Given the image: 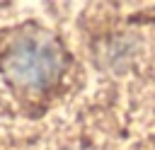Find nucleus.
Instances as JSON below:
<instances>
[{
  "instance_id": "1",
  "label": "nucleus",
  "mask_w": 155,
  "mask_h": 150,
  "mask_svg": "<svg viewBox=\"0 0 155 150\" xmlns=\"http://www.w3.org/2000/svg\"><path fill=\"white\" fill-rule=\"evenodd\" d=\"M5 70L22 87H46L61 73V51L41 34H24L10 46Z\"/></svg>"
}]
</instances>
